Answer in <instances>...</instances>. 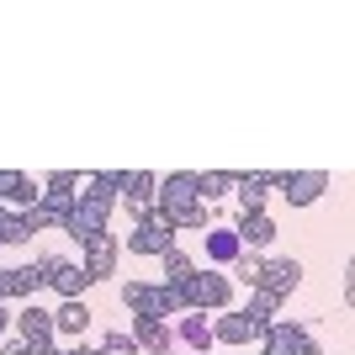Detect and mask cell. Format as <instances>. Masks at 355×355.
<instances>
[{"label": "cell", "instance_id": "12", "mask_svg": "<svg viewBox=\"0 0 355 355\" xmlns=\"http://www.w3.org/2000/svg\"><path fill=\"white\" fill-rule=\"evenodd\" d=\"M266 186H270L266 170H244V175H234V191H239V202H244V212L266 207Z\"/></svg>", "mask_w": 355, "mask_h": 355}, {"label": "cell", "instance_id": "22", "mask_svg": "<svg viewBox=\"0 0 355 355\" xmlns=\"http://www.w3.org/2000/svg\"><path fill=\"white\" fill-rule=\"evenodd\" d=\"M170 223H175V234H180V228H207V202H186V207H175Z\"/></svg>", "mask_w": 355, "mask_h": 355}, {"label": "cell", "instance_id": "27", "mask_svg": "<svg viewBox=\"0 0 355 355\" xmlns=\"http://www.w3.org/2000/svg\"><path fill=\"white\" fill-rule=\"evenodd\" d=\"M234 276L254 292V282H260V260H254V254H239V260H234Z\"/></svg>", "mask_w": 355, "mask_h": 355}, {"label": "cell", "instance_id": "32", "mask_svg": "<svg viewBox=\"0 0 355 355\" xmlns=\"http://www.w3.org/2000/svg\"><path fill=\"white\" fill-rule=\"evenodd\" d=\"M48 191H74V175L69 170H53V175H48Z\"/></svg>", "mask_w": 355, "mask_h": 355}, {"label": "cell", "instance_id": "26", "mask_svg": "<svg viewBox=\"0 0 355 355\" xmlns=\"http://www.w3.org/2000/svg\"><path fill=\"white\" fill-rule=\"evenodd\" d=\"M43 207L64 223V218H69V207H74V191H43Z\"/></svg>", "mask_w": 355, "mask_h": 355}, {"label": "cell", "instance_id": "18", "mask_svg": "<svg viewBox=\"0 0 355 355\" xmlns=\"http://www.w3.org/2000/svg\"><path fill=\"white\" fill-rule=\"evenodd\" d=\"M43 260H32V266H16L11 270V297H37V286H43Z\"/></svg>", "mask_w": 355, "mask_h": 355}, {"label": "cell", "instance_id": "6", "mask_svg": "<svg viewBox=\"0 0 355 355\" xmlns=\"http://www.w3.org/2000/svg\"><path fill=\"white\" fill-rule=\"evenodd\" d=\"M302 282V266L297 260H260V292H270V297H286L292 286Z\"/></svg>", "mask_w": 355, "mask_h": 355}, {"label": "cell", "instance_id": "9", "mask_svg": "<svg viewBox=\"0 0 355 355\" xmlns=\"http://www.w3.org/2000/svg\"><path fill=\"white\" fill-rule=\"evenodd\" d=\"M112 270H117V239H112V234L85 239V276H90V282H106Z\"/></svg>", "mask_w": 355, "mask_h": 355}, {"label": "cell", "instance_id": "35", "mask_svg": "<svg viewBox=\"0 0 355 355\" xmlns=\"http://www.w3.org/2000/svg\"><path fill=\"white\" fill-rule=\"evenodd\" d=\"M0 228H6V207H0Z\"/></svg>", "mask_w": 355, "mask_h": 355}, {"label": "cell", "instance_id": "34", "mask_svg": "<svg viewBox=\"0 0 355 355\" xmlns=\"http://www.w3.org/2000/svg\"><path fill=\"white\" fill-rule=\"evenodd\" d=\"M6 329H11V313H6V308H0V334H6Z\"/></svg>", "mask_w": 355, "mask_h": 355}, {"label": "cell", "instance_id": "30", "mask_svg": "<svg viewBox=\"0 0 355 355\" xmlns=\"http://www.w3.org/2000/svg\"><path fill=\"white\" fill-rule=\"evenodd\" d=\"M180 334H186V345H207V340H212L207 318H186V329H180Z\"/></svg>", "mask_w": 355, "mask_h": 355}, {"label": "cell", "instance_id": "20", "mask_svg": "<svg viewBox=\"0 0 355 355\" xmlns=\"http://www.w3.org/2000/svg\"><path fill=\"white\" fill-rule=\"evenodd\" d=\"M117 191H122V170H101V175L90 180V191H85V196H96L101 207H117Z\"/></svg>", "mask_w": 355, "mask_h": 355}, {"label": "cell", "instance_id": "33", "mask_svg": "<svg viewBox=\"0 0 355 355\" xmlns=\"http://www.w3.org/2000/svg\"><path fill=\"white\" fill-rule=\"evenodd\" d=\"M0 297H11V270H0Z\"/></svg>", "mask_w": 355, "mask_h": 355}, {"label": "cell", "instance_id": "29", "mask_svg": "<svg viewBox=\"0 0 355 355\" xmlns=\"http://www.w3.org/2000/svg\"><path fill=\"white\" fill-rule=\"evenodd\" d=\"M32 239V228L21 218H6V228H0V244H27Z\"/></svg>", "mask_w": 355, "mask_h": 355}, {"label": "cell", "instance_id": "19", "mask_svg": "<svg viewBox=\"0 0 355 355\" xmlns=\"http://www.w3.org/2000/svg\"><path fill=\"white\" fill-rule=\"evenodd\" d=\"M85 324H90V308L74 297V302H64L59 313H53V329H64V334H85Z\"/></svg>", "mask_w": 355, "mask_h": 355}, {"label": "cell", "instance_id": "8", "mask_svg": "<svg viewBox=\"0 0 355 355\" xmlns=\"http://www.w3.org/2000/svg\"><path fill=\"white\" fill-rule=\"evenodd\" d=\"M212 334H218L223 345H250V340L266 334V318H254V313H228V318L212 324Z\"/></svg>", "mask_w": 355, "mask_h": 355}, {"label": "cell", "instance_id": "16", "mask_svg": "<svg viewBox=\"0 0 355 355\" xmlns=\"http://www.w3.org/2000/svg\"><path fill=\"white\" fill-rule=\"evenodd\" d=\"M207 254L218 266H234L239 254H244V244L234 239V228H207Z\"/></svg>", "mask_w": 355, "mask_h": 355}, {"label": "cell", "instance_id": "13", "mask_svg": "<svg viewBox=\"0 0 355 355\" xmlns=\"http://www.w3.org/2000/svg\"><path fill=\"white\" fill-rule=\"evenodd\" d=\"M133 329H138L133 345H144L148 355H164V350H170V329H164V318H144V313H138Z\"/></svg>", "mask_w": 355, "mask_h": 355}, {"label": "cell", "instance_id": "1", "mask_svg": "<svg viewBox=\"0 0 355 355\" xmlns=\"http://www.w3.org/2000/svg\"><path fill=\"white\" fill-rule=\"evenodd\" d=\"M175 292H180V302H186V308L207 313V308H223V302H228V276H218V270H191Z\"/></svg>", "mask_w": 355, "mask_h": 355}, {"label": "cell", "instance_id": "5", "mask_svg": "<svg viewBox=\"0 0 355 355\" xmlns=\"http://www.w3.org/2000/svg\"><path fill=\"white\" fill-rule=\"evenodd\" d=\"M260 340H266V355H324L308 340V329H297V324H266Z\"/></svg>", "mask_w": 355, "mask_h": 355}, {"label": "cell", "instance_id": "31", "mask_svg": "<svg viewBox=\"0 0 355 355\" xmlns=\"http://www.w3.org/2000/svg\"><path fill=\"white\" fill-rule=\"evenodd\" d=\"M106 355H133L138 345H133V334H106V345H101Z\"/></svg>", "mask_w": 355, "mask_h": 355}, {"label": "cell", "instance_id": "10", "mask_svg": "<svg viewBox=\"0 0 355 355\" xmlns=\"http://www.w3.org/2000/svg\"><path fill=\"white\" fill-rule=\"evenodd\" d=\"M282 186H286V202H292V207H308V202L324 196L329 175L324 170H292V175H282Z\"/></svg>", "mask_w": 355, "mask_h": 355}, {"label": "cell", "instance_id": "14", "mask_svg": "<svg viewBox=\"0 0 355 355\" xmlns=\"http://www.w3.org/2000/svg\"><path fill=\"white\" fill-rule=\"evenodd\" d=\"M0 196H11V202H27V207H37V202H43L37 180H27L21 170H0Z\"/></svg>", "mask_w": 355, "mask_h": 355}, {"label": "cell", "instance_id": "3", "mask_svg": "<svg viewBox=\"0 0 355 355\" xmlns=\"http://www.w3.org/2000/svg\"><path fill=\"white\" fill-rule=\"evenodd\" d=\"M106 218H112V207H101L96 196H74L69 218H64L59 228H64V234H69V239H80V244H85V239L106 234Z\"/></svg>", "mask_w": 355, "mask_h": 355}, {"label": "cell", "instance_id": "25", "mask_svg": "<svg viewBox=\"0 0 355 355\" xmlns=\"http://www.w3.org/2000/svg\"><path fill=\"white\" fill-rule=\"evenodd\" d=\"M148 292H154V286H144V282H128V286H122V302L133 308V318H138V313H148Z\"/></svg>", "mask_w": 355, "mask_h": 355}, {"label": "cell", "instance_id": "24", "mask_svg": "<svg viewBox=\"0 0 355 355\" xmlns=\"http://www.w3.org/2000/svg\"><path fill=\"white\" fill-rule=\"evenodd\" d=\"M276 308H282V297L260 292V286L250 292V313H254V318H266V324H276Z\"/></svg>", "mask_w": 355, "mask_h": 355}, {"label": "cell", "instance_id": "15", "mask_svg": "<svg viewBox=\"0 0 355 355\" xmlns=\"http://www.w3.org/2000/svg\"><path fill=\"white\" fill-rule=\"evenodd\" d=\"M234 239L239 244H270V239H276V223H270L266 212H244L239 228H234Z\"/></svg>", "mask_w": 355, "mask_h": 355}, {"label": "cell", "instance_id": "11", "mask_svg": "<svg viewBox=\"0 0 355 355\" xmlns=\"http://www.w3.org/2000/svg\"><path fill=\"white\" fill-rule=\"evenodd\" d=\"M154 196H159V212H175V207H186V202H202V196H196V175H164V186Z\"/></svg>", "mask_w": 355, "mask_h": 355}, {"label": "cell", "instance_id": "21", "mask_svg": "<svg viewBox=\"0 0 355 355\" xmlns=\"http://www.w3.org/2000/svg\"><path fill=\"white\" fill-rule=\"evenodd\" d=\"M159 260H164V286H180V282H186V276L196 270V266H191V260H186L180 250H164Z\"/></svg>", "mask_w": 355, "mask_h": 355}, {"label": "cell", "instance_id": "4", "mask_svg": "<svg viewBox=\"0 0 355 355\" xmlns=\"http://www.w3.org/2000/svg\"><path fill=\"white\" fill-rule=\"evenodd\" d=\"M11 324L21 329V340H27V355H48V345H53V313H43L37 302H32V308L16 313Z\"/></svg>", "mask_w": 355, "mask_h": 355}, {"label": "cell", "instance_id": "23", "mask_svg": "<svg viewBox=\"0 0 355 355\" xmlns=\"http://www.w3.org/2000/svg\"><path fill=\"white\" fill-rule=\"evenodd\" d=\"M228 186H234V175H223V170H207V175H196V196H202V202L223 196Z\"/></svg>", "mask_w": 355, "mask_h": 355}, {"label": "cell", "instance_id": "17", "mask_svg": "<svg viewBox=\"0 0 355 355\" xmlns=\"http://www.w3.org/2000/svg\"><path fill=\"white\" fill-rule=\"evenodd\" d=\"M154 191H159V180L148 175V170H128V175H122V196H128V202H138V207H148V202H154Z\"/></svg>", "mask_w": 355, "mask_h": 355}, {"label": "cell", "instance_id": "2", "mask_svg": "<svg viewBox=\"0 0 355 355\" xmlns=\"http://www.w3.org/2000/svg\"><path fill=\"white\" fill-rule=\"evenodd\" d=\"M138 254H164V250H175V223H170V212H144L133 228V239H128Z\"/></svg>", "mask_w": 355, "mask_h": 355}, {"label": "cell", "instance_id": "28", "mask_svg": "<svg viewBox=\"0 0 355 355\" xmlns=\"http://www.w3.org/2000/svg\"><path fill=\"white\" fill-rule=\"evenodd\" d=\"M21 223H27L32 234H43V228H53V223H59V218H53V212H48L43 202H37V207H27V212H21Z\"/></svg>", "mask_w": 355, "mask_h": 355}, {"label": "cell", "instance_id": "7", "mask_svg": "<svg viewBox=\"0 0 355 355\" xmlns=\"http://www.w3.org/2000/svg\"><path fill=\"white\" fill-rule=\"evenodd\" d=\"M37 260H43V276H48L53 286H59V292L69 297V302H74V297H80V292L90 286L85 266H69V260H53V254H37Z\"/></svg>", "mask_w": 355, "mask_h": 355}]
</instances>
